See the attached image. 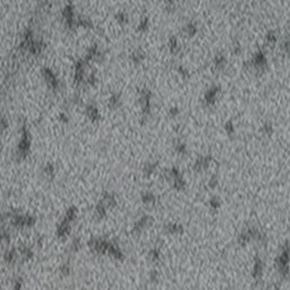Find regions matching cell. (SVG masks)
Wrapping results in <instances>:
<instances>
[{"instance_id": "1", "label": "cell", "mask_w": 290, "mask_h": 290, "mask_svg": "<svg viewBox=\"0 0 290 290\" xmlns=\"http://www.w3.org/2000/svg\"><path fill=\"white\" fill-rule=\"evenodd\" d=\"M276 265L280 276L288 279L289 278V246H288V243L285 244L279 256L276 257Z\"/></svg>"}, {"instance_id": "2", "label": "cell", "mask_w": 290, "mask_h": 290, "mask_svg": "<svg viewBox=\"0 0 290 290\" xmlns=\"http://www.w3.org/2000/svg\"><path fill=\"white\" fill-rule=\"evenodd\" d=\"M212 161H213V158H212V155L210 154L200 156V158H197L196 161H195L193 169H194V171H196V172H201V171H203V170H205V169H207L210 167Z\"/></svg>"}, {"instance_id": "3", "label": "cell", "mask_w": 290, "mask_h": 290, "mask_svg": "<svg viewBox=\"0 0 290 290\" xmlns=\"http://www.w3.org/2000/svg\"><path fill=\"white\" fill-rule=\"evenodd\" d=\"M151 223H152V218H151L150 215H143L140 220L136 222L135 225H134V228H133V234H135V235L140 234V232H142L145 228H147Z\"/></svg>"}, {"instance_id": "4", "label": "cell", "mask_w": 290, "mask_h": 290, "mask_svg": "<svg viewBox=\"0 0 290 290\" xmlns=\"http://www.w3.org/2000/svg\"><path fill=\"white\" fill-rule=\"evenodd\" d=\"M263 271H264L263 261L258 257V256H256L255 260H254V266H253V272H252L253 278L256 279V280H260L263 276Z\"/></svg>"}, {"instance_id": "5", "label": "cell", "mask_w": 290, "mask_h": 290, "mask_svg": "<svg viewBox=\"0 0 290 290\" xmlns=\"http://www.w3.org/2000/svg\"><path fill=\"white\" fill-rule=\"evenodd\" d=\"M165 231L169 235H181L184 232V228L179 223H168L164 227Z\"/></svg>"}, {"instance_id": "6", "label": "cell", "mask_w": 290, "mask_h": 290, "mask_svg": "<svg viewBox=\"0 0 290 290\" xmlns=\"http://www.w3.org/2000/svg\"><path fill=\"white\" fill-rule=\"evenodd\" d=\"M218 92H219V89L215 86V87H212L205 94V102L207 104H213L216 100V96H218Z\"/></svg>"}, {"instance_id": "7", "label": "cell", "mask_w": 290, "mask_h": 290, "mask_svg": "<svg viewBox=\"0 0 290 290\" xmlns=\"http://www.w3.org/2000/svg\"><path fill=\"white\" fill-rule=\"evenodd\" d=\"M171 184H172L173 188L176 191H185V188H186V181H185V179L181 175L175 178L171 181Z\"/></svg>"}, {"instance_id": "8", "label": "cell", "mask_w": 290, "mask_h": 290, "mask_svg": "<svg viewBox=\"0 0 290 290\" xmlns=\"http://www.w3.org/2000/svg\"><path fill=\"white\" fill-rule=\"evenodd\" d=\"M173 149H175V151H176V153L179 155L187 154V145L185 144V143H183L181 140L176 142L175 145H173Z\"/></svg>"}, {"instance_id": "9", "label": "cell", "mask_w": 290, "mask_h": 290, "mask_svg": "<svg viewBox=\"0 0 290 290\" xmlns=\"http://www.w3.org/2000/svg\"><path fill=\"white\" fill-rule=\"evenodd\" d=\"M156 201V197L153 193L151 192H145L142 194V202L145 204H153Z\"/></svg>"}, {"instance_id": "10", "label": "cell", "mask_w": 290, "mask_h": 290, "mask_svg": "<svg viewBox=\"0 0 290 290\" xmlns=\"http://www.w3.org/2000/svg\"><path fill=\"white\" fill-rule=\"evenodd\" d=\"M156 168H158V162H147L144 167V175L146 177H149L155 172Z\"/></svg>"}, {"instance_id": "11", "label": "cell", "mask_w": 290, "mask_h": 290, "mask_svg": "<svg viewBox=\"0 0 290 290\" xmlns=\"http://www.w3.org/2000/svg\"><path fill=\"white\" fill-rule=\"evenodd\" d=\"M149 257H150V260L153 263L159 262L160 260H161V252H160L159 248L158 247L152 248L150 252H149Z\"/></svg>"}, {"instance_id": "12", "label": "cell", "mask_w": 290, "mask_h": 290, "mask_svg": "<svg viewBox=\"0 0 290 290\" xmlns=\"http://www.w3.org/2000/svg\"><path fill=\"white\" fill-rule=\"evenodd\" d=\"M237 241H238L239 245H241V246H245V245H247L248 243H251L252 241V239H251V236L248 235V232L245 230V231H243L241 234L238 236V239H237Z\"/></svg>"}, {"instance_id": "13", "label": "cell", "mask_w": 290, "mask_h": 290, "mask_svg": "<svg viewBox=\"0 0 290 290\" xmlns=\"http://www.w3.org/2000/svg\"><path fill=\"white\" fill-rule=\"evenodd\" d=\"M265 62H266V60H265V57H264L262 52H258V53L255 55V57H254V65L257 66V67H263L265 65Z\"/></svg>"}, {"instance_id": "14", "label": "cell", "mask_w": 290, "mask_h": 290, "mask_svg": "<svg viewBox=\"0 0 290 290\" xmlns=\"http://www.w3.org/2000/svg\"><path fill=\"white\" fill-rule=\"evenodd\" d=\"M209 205H210V207L212 210H218V209L220 207V201H219V198H218V197H212L210 200V202H209Z\"/></svg>"}, {"instance_id": "15", "label": "cell", "mask_w": 290, "mask_h": 290, "mask_svg": "<svg viewBox=\"0 0 290 290\" xmlns=\"http://www.w3.org/2000/svg\"><path fill=\"white\" fill-rule=\"evenodd\" d=\"M104 203H106V205H107V206L111 207V206L116 205V200H115V197H113L112 195H109V194H107V195L104 196Z\"/></svg>"}, {"instance_id": "16", "label": "cell", "mask_w": 290, "mask_h": 290, "mask_svg": "<svg viewBox=\"0 0 290 290\" xmlns=\"http://www.w3.org/2000/svg\"><path fill=\"white\" fill-rule=\"evenodd\" d=\"M76 218V209L75 207H70L69 210L67 211V214H66V220L73 221Z\"/></svg>"}, {"instance_id": "17", "label": "cell", "mask_w": 290, "mask_h": 290, "mask_svg": "<svg viewBox=\"0 0 290 290\" xmlns=\"http://www.w3.org/2000/svg\"><path fill=\"white\" fill-rule=\"evenodd\" d=\"M214 64H215V67H216V68H222L225 64V58L223 56H218L216 58H215Z\"/></svg>"}, {"instance_id": "18", "label": "cell", "mask_w": 290, "mask_h": 290, "mask_svg": "<svg viewBox=\"0 0 290 290\" xmlns=\"http://www.w3.org/2000/svg\"><path fill=\"white\" fill-rule=\"evenodd\" d=\"M225 131H227V134H228V135L232 136L235 134V126H234V124H232L231 121H228L227 124H225Z\"/></svg>"}, {"instance_id": "19", "label": "cell", "mask_w": 290, "mask_h": 290, "mask_svg": "<svg viewBox=\"0 0 290 290\" xmlns=\"http://www.w3.org/2000/svg\"><path fill=\"white\" fill-rule=\"evenodd\" d=\"M262 131L265 134V135H267V136H270L273 133V128H272V125L270 124V122H266L264 126H263V128H262Z\"/></svg>"}, {"instance_id": "20", "label": "cell", "mask_w": 290, "mask_h": 290, "mask_svg": "<svg viewBox=\"0 0 290 290\" xmlns=\"http://www.w3.org/2000/svg\"><path fill=\"white\" fill-rule=\"evenodd\" d=\"M219 184V180H218V177L216 176H212V177L209 179V187L210 188H215Z\"/></svg>"}, {"instance_id": "21", "label": "cell", "mask_w": 290, "mask_h": 290, "mask_svg": "<svg viewBox=\"0 0 290 290\" xmlns=\"http://www.w3.org/2000/svg\"><path fill=\"white\" fill-rule=\"evenodd\" d=\"M96 215H98L99 218H103L104 215H106V209H104V206L102 205V204H100V205L96 206Z\"/></svg>"}, {"instance_id": "22", "label": "cell", "mask_w": 290, "mask_h": 290, "mask_svg": "<svg viewBox=\"0 0 290 290\" xmlns=\"http://www.w3.org/2000/svg\"><path fill=\"white\" fill-rule=\"evenodd\" d=\"M133 59H134L135 62H140V61H142L144 59V53L140 51H136L135 53L133 55Z\"/></svg>"}, {"instance_id": "23", "label": "cell", "mask_w": 290, "mask_h": 290, "mask_svg": "<svg viewBox=\"0 0 290 290\" xmlns=\"http://www.w3.org/2000/svg\"><path fill=\"white\" fill-rule=\"evenodd\" d=\"M158 280H159V273H158V271H151L150 273L151 282H156Z\"/></svg>"}, {"instance_id": "24", "label": "cell", "mask_w": 290, "mask_h": 290, "mask_svg": "<svg viewBox=\"0 0 290 290\" xmlns=\"http://www.w3.org/2000/svg\"><path fill=\"white\" fill-rule=\"evenodd\" d=\"M170 48H171V51L172 52H176V50L178 49L177 40H176L175 38H172L171 40H170Z\"/></svg>"}, {"instance_id": "25", "label": "cell", "mask_w": 290, "mask_h": 290, "mask_svg": "<svg viewBox=\"0 0 290 290\" xmlns=\"http://www.w3.org/2000/svg\"><path fill=\"white\" fill-rule=\"evenodd\" d=\"M266 40H267V42L269 43H271V44H273V43H276V35L273 34V33H270L269 35L266 36Z\"/></svg>"}, {"instance_id": "26", "label": "cell", "mask_w": 290, "mask_h": 290, "mask_svg": "<svg viewBox=\"0 0 290 290\" xmlns=\"http://www.w3.org/2000/svg\"><path fill=\"white\" fill-rule=\"evenodd\" d=\"M187 33H188V35H189V36H193V35L196 33V28L194 27L193 25H189V26L187 27Z\"/></svg>"}, {"instance_id": "27", "label": "cell", "mask_w": 290, "mask_h": 290, "mask_svg": "<svg viewBox=\"0 0 290 290\" xmlns=\"http://www.w3.org/2000/svg\"><path fill=\"white\" fill-rule=\"evenodd\" d=\"M53 171H55V169H53V167H52V164H47V167H46V172H47L48 175H52Z\"/></svg>"}, {"instance_id": "28", "label": "cell", "mask_w": 290, "mask_h": 290, "mask_svg": "<svg viewBox=\"0 0 290 290\" xmlns=\"http://www.w3.org/2000/svg\"><path fill=\"white\" fill-rule=\"evenodd\" d=\"M178 113H179V110L177 108H171V110H170V116L171 117H176Z\"/></svg>"}, {"instance_id": "29", "label": "cell", "mask_w": 290, "mask_h": 290, "mask_svg": "<svg viewBox=\"0 0 290 290\" xmlns=\"http://www.w3.org/2000/svg\"><path fill=\"white\" fill-rule=\"evenodd\" d=\"M179 73H180L181 75H187V71L184 69V68H179Z\"/></svg>"}]
</instances>
